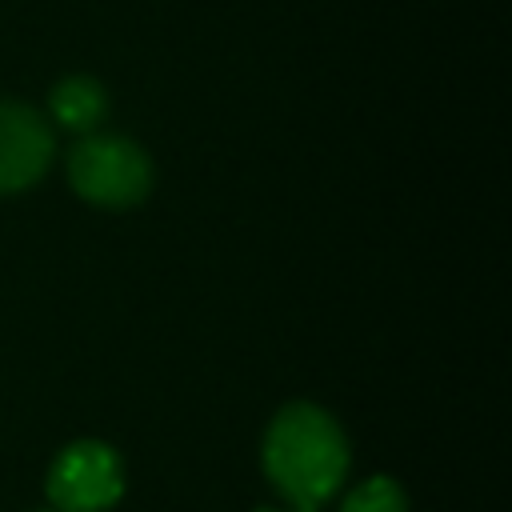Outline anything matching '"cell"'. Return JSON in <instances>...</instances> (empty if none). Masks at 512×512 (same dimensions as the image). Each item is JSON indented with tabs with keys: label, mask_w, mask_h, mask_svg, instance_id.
Segmentation results:
<instances>
[{
	"label": "cell",
	"mask_w": 512,
	"mask_h": 512,
	"mask_svg": "<svg viewBox=\"0 0 512 512\" xmlns=\"http://www.w3.org/2000/svg\"><path fill=\"white\" fill-rule=\"evenodd\" d=\"M264 472L272 488L296 508L316 512L332 500L348 476V436L344 428L308 400L284 404L264 432Z\"/></svg>",
	"instance_id": "1"
},
{
	"label": "cell",
	"mask_w": 512,
	"mask_h": 512,
	"mask_svg": "<svg viewBox=\"0 0 512 512\" xmlns=\"http://www.w3.org/2000/svg\"><path fill=\"white\" fill-rule=\"evenodd\" d=\"M68 180L76 196L96 208H132L152 188V164L132 140L88 132L68 152Z\"/></svg>",
	"instance_id": "2"
},
{
	"label": "cell",
	"mask_w": 512,
	"mask_h": 512,
	"mask_svg": "<svg viewBox=\"0 0 512 512\" xmlns=\"http://www.w3.org/2000/svg\"><path fill=\"white\" fill-rule=\"evenodd\" d=\"M120 496L124 464L104 440H76L48 468V500L56 512H108Z\"/></svg>",
	"instance_id": "3"
},
{
	"label": "cell",
	"mask_w": 512,
	"mask_h": 512,
	"mask_svg": "<svg viewBox=\"0 0 512 512\" xmlns=\"http://www.w3.org/2000/svg\"><path fill=\"white\" fill-rule=\"evenodd\" d=\"M52 128L28 104H0V196L36 184L52 164Z\"/></svg>",
	"instance_id": "4"
},
{
	"label": "cell",
	"mask_w": 512,
	"mask_h": 512,
	"mask_svg": "<svg viewBox=\"0 0 512 512\" xmlns=\"http://www.w3.org/2000/svg\"><path fill=\"white\" fill-rule=\"evenodd\" d=\"M108 112V96L88 76H68L52 88V116L72 132H92Z\"/></svg>",
	"instance_id": "5"
},
{
	"label": "cell",
	"mask_w": 512,
	"mask_h": 512,
	"mask_svg": "<svg viewBox=\"0 0 512 512\" xmlns=\"http://www.w3.org/2000/svg\"><path fill=\"white\" fill-rule=\"evenodd\" d=\"M340 512H408V496L392 476H368L344 496Z\"/></svg>",
	"instance_id": "6"
},
{
	"label": "cell",
	"mask_w": 512,
	"mask_h": 512,
	"mask_svg": "<svg viewBox=\"0 0 512 512\" xmlns=\"http://www.w3.org/2000/svg\"><path fill=\"white\" fill-rule=\"evenodd\" d=\"M256 512H280V508H256Z\"/></svg>",
	"instance_id": "7"
}]
</instances>
